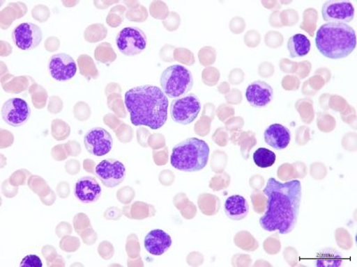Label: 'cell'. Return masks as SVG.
Listing matches in <instances>:
<instances>
[{
	"label": "cell",
	"instance_id": "1",
	"mask_svg": "<svg viewBox=\"0 0 357 267\" xmlns=\"http://www.w3.org/2000/svg\"><path fill=\"white\" fill-rule=\"evenodd\" d=\"M267 197L266 211L259 224L268 232L278 231L280 234L291 233L298 222L302 198L301 181L282 183L270 178L263 190Z\"/></svg>",
	"mask_w": 357,
	"mask_h": 267
},
{
	"label": "cell",
	"instance_id": "2",
	"mask_svg": "<svg viewBox=\"0 0 357 267\" xmlns=\"http://www.w3.org/2000/svg\"><path fill=\"white\" fill-rule=\"evenodd\" d=\"M124 103L134 126H145L155 130L167 122L168 97L155 86L143 85L129 89Z\"/></svg>",
	"mask_w": 357,
	"mask_h": 267
},
{
	"label": "cell",
	"instance_id": "3",
	"mask_svg": "<svg viewBox=\"0 0 357 267\" xmlns=\"http://www.w3.org/2000/svg\"><path fill=\"white\" fill-rule=\"evenodd\" d=\"M315 44L319 52L326 58H346L356 49V31L346 24L327 22L319 28Z\"/></svg>",
	"mask_w": 357,
	"mask_h": 267
},
{
	"label": "cell",
	"instance_id": "4",
	"mask_svg": "<svg viewBox=\"0 0 357 267\" xmlns=\"http://www.w3.org/2000/svg\"><path fill=\"white\" fill-rule=\"evenodd\" d=\"M209 154V146L204 140L188 138L174 146L170 162L175 170L183 172H197L206 166Z\"/></svg>",
	"mask_w": 357,
	"mask_h": 267
},
{
	"label": "cell",
	"instance_id": "5",
	"mask_svg": "<svg viewBox=\"0 0 357 267\" xmlns=\"http://www.w3.org/2000/svg\"><path fill=\"white\" fill-rule=\"evenodd\" d=\"M162 92L169 98L183 97L192 89L194 79L192 73L186 67L174 65L165 69L160 78Z\"/></svg>",
	"mask_w": 357,
	"mask_h": 267
},
{
	"label": "cell",
	"instance_id": "6",
	"mask_svg": "<svg viewBox=\"0 0 357 267\" xmlns=\"http://www.w3.org/2000/svg\"><path fill=\"white\" fill-rule=\"evenodd\" d=\"M201 111L199 98L195 94H189L176 98L170 106L172 120L181 125H189L199 116Z\"/></svg>",
	"mask_w": 357,
	"mask_h": 267
},
{
	"label": "cell",
	"instance_id": "7",
	"mask_svg": "<svg viewBox=\"0 0 357 267\" xmlns=\"http://www.w3.org/2000/svg\"><path fill=\"white\" fill-rule=\"evenodd\" d=\"M118 49L124 56H134L139 55L146 47V35L142 29L126 27L116 35Z\"/></svg>",
	"mask_w": 357,
	"mask_h": 267
},
{
	"label": "cell",
	"instance_id": "8",
	"mask_svg": "<svg viewBox=\"0 0 357 267\" xmlns=\"http://www.w3.org/2000/svg\"><path fill=\"white\" fill-rule=\"evenodd\" d=\"M95 174L105 186L107 188H114L126 179V168L122 161L106 159L96 167Z\"/></svg>",
	"mask_w": 357,
	"mask_h": 267
},
{
	"label": "cell",
	"instance_id": "9",
	"mask_svg": "<svg viewBox=\"0 0 357 267\" xmlns=\"http://www.w3.org/2000/svg\"><path fill=\"white\" fill-rule=\"evenodd\" d=\"M31 111L26 101L22 98H10L1 108L3 120L9 126L19 128L30 120Z\"/></svg>",
	"mask_w": 357,
	"mask_h": 267
},
{
	"label": "cell",
	"instance_id": "10",
	"mask_svg": "<svg viewBox=\"0 0 357 267\" xmlns=\"http://www.w3.org/2000/svg\"><path fill=\"white\" fill-rule=\"evenodd\" d=\"M12 39L19 49L33 50L43 41V31L31 22H22L13 30Z\"/></svg>",
	"mask_w": 357,
	"mask_h": 267
},
{
	"label": "cell",
	"instance_id": "11",
	"mask_svg": "<svg viewBox=\"0 0 357 267\" xmlns=\"http://www.w3.org/2000/svg\"><path fill=\"white\" fill-rule=\"evenodd\" d=\"M113 144L111 134L100 127L89 129L84 136L86 149L89 154L98 157L109 154Z\"/></svg>",
	"mask_w": 357,
	"mask_h": 267
},
{
	"label": "cell",
	"instance_id": "12",
	"mask_svg": "<svg viewBox=\"0 0 357 267\" xmlns=\"http://www.w3.org/2000/svg\"><path fill=\"white\" fill-rule=\"evenodd\" d=\"M325 22L333 24H347L355 17V8L347 1H327L321 8Z\"/></svg>",
	"mask_w": 357,
	"mask_h": 267
},
{
	"label": "cell",
	"instance_id": "13",
	"mask_svg": "<svg viewBox=\"0 0 357 267\" xmlns=\"http://www.w3.org/2000/svg\"><path fill=\"white\" fill-rule=\"evenodd\" d=\"M51 77L57 81H67L75 77L77 65L75 59L66 54H57L51 57L49 63Z\"/></svg>",
	"mask_w": 357,
	"mask_h": 267
},
{
	"label": "cell",
	"instance_id": "14",
	"mask_svg": "<svg viewBox=\"0 0 357 267\" xmlns=\"http://www.w3.org/2000/svg\"><path fill=\"white\" fill-rule=\"evenodd\" d=\"M102 189L100 184L92 177H82L76 181L75 196L84 204H91L100 199Z\"/></svg>",
	"mask_w": 357,
	"mask_h": 267
},
{
	"label": "cell",
	"instance_id": "15",
	"mask_svg": "<svg viewBox=\"0 0 357 267\" xmlns=\"http://www.w3.org/2000/svg\"><path fill=\"white\" fill-rule=\"evenodd\" d=\"M245 98L251 106H266L273 99V89L264 81H255L245 90Z\"/></svg>",
	"mask_w": 357,
	"mask_h": 267
},
{
	"label": "cell",
	"instance_id": "16",
	"mask_svg": "<svg viewBox=\"0 0 357 267\" xmlns=\"http://www.w3.org/2000/svg\"><path fill=\"white\" fill-rule=\"evenodd\" d=\"M173 240L167 232L155 229L146 235L145 249L153 256H161L170 249Z\"/></svg>",
	"mask_w": 357,
	"mask_h": 267
},
{
	"label": "cell",
	"instance_id": "17",
	"mask_svg": "<svg viewBox=\"0 0 357 267\" xmlns=\"http://www.w3.org/2000/svg\"><path fill=\"white\" fill-rule=\"evenodd\" d=\"M264 141L275 150H284L290 143L291 135L286 127L280 124H273L268 127L264 134Z\"/></svg>",
	"mask_w": 357,
	"mask_h": 267
},
{
	"label": "cell",
	"instance_id": "18",
	"mask_svg": "<svg viewBox=\"0 0 357 267\" xmlns=\"http://www.w3.org/2000/svg\"><path fill=\"white\" fill-rule=\"evenodd\" d=\"M248 211H250V205L243 196L232 195L226 200L225 212L231 220H242L247 217Z\"/></svg>",
	"mask_w": 357,
	"mask_h": 267
},
{
	"label": "cell",
	"instance_id": "19",
	"mask_svg": "<svg viewBox=\"0 0 357 267\" xmlns=\"http://www.w3.org/2000/svg\"><path fill=\"white\" fill-rule=\"evenodd\" d=\"M288 49L292 58L307 56L311 50V42L305 35L298 33L293 35L288 41Z\"/></svg>",
	"mask_w": 357,
	"mask_h": 267
},
{
	"label": "cell",
	"instance_id": "20",
	"mask_svg": "<svg viewBox=\"0 0 357 267\" xmlns=\"http://www.w3.org/2000/svg\"><path fill=\"white\" fill-rule=\"evenodd\" d=\"M315 261L318 267H337L341 266L343 259L339 251L326 248L317 253Z\"/></svg>",
	"mask_w": 357,
	"mask_h": 267
},
{
	"label": "cell",
	"instance_id": "21",
	"mask_svg": "<svg viewBox=\"0 0 357 267\" xmlns=\"http://www.w3.org/2000/svg\"><path fill=\"white\" fill-rule=\"evenodd\" d=\"M253 160L255 164L261 168L272 167L276 161V154L266 148H258L254 152Z\"/></svg>",
	"mask_w": 357,
	"mask_h": 267
},
{
	"label": "cell",
	"instance_id": "22",
	"mask_svg": "<svg viewBox=\"0 0 357 267\" xmlns=\"http://www.w3.org/2000/svg\"><path fill=\"white\" fill-rule=\"evenodd\" d=\"M21 267H43V264L39 257L36 255H27L24 257L20 264Z\"/></svg>",
	"mask_w": 357,
	"mask_h": 267
}]
</instances>
